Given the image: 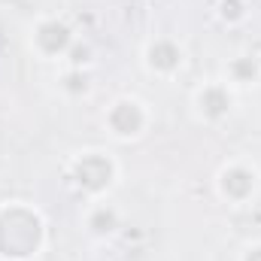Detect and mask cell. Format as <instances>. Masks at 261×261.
<instances>
[{"label":"cell","instance_id":"obj_1","mask_svg":"<svg viewBox=\"0 0 261 261\" xmlns=\"http://www.w3.org/2000/svg\"><path fill=\"white\" fill-rule=\"evenodd\" d=\"M46 240L43 216L24 203L0 206V258L31 261L40 255Z\"/></svg>","mask_w":261,"mask_h":261},{"label":"cell","instance_id":"obj_2","mask_svg":"<svg viewBox=\"0 0 261 261\" xmlns=\"http://www.w3.org/2000/svg\"><path fill=\"white\" fill-rule=\"evenodd\" d=\"M70 179L73 186L88 197H100L107 195L116 179H119V164L113 161L110 152L103 149H85L70 161Z\"/></svg>","mask_w":261,"mask_h":261},{"label":"cell","instance_id":"obj_3","mask_svg":"<svg viewBox=\"0 0 261 261\" xmlns=\"http://www.w3.org/2000/svg\"><path fill=\"white\" fill-rule=\"evenodd\" d=\"M152 125V110L146 100L134 97V94H122L116 97L107 113H103V128L110 130V137L130 143V140H140Z\"/></svg>","mask_w":261,"mask_h":261},{"label":"cell","instance_id":"obj_4","mask_svg":"<svg viewBox=\"0 0 261 261\" xmlns=\"http://www.w3.org/2000/svg\"><path fill=\"white\" fill-rule=\"evenodd\" d=\"M258 189H261V170L246 158H234V161L222 164L219 173H216V195L228 206L249 203L258 195Z\"/></svg>","mask_w":261,"mask_h":261},{"label":"cell","instance_id":"obj_5","mask_svg":"<svg viewBox=\"0 0 261 261\" xmlns=\"http://www.w3.org/2000/svg\"><path fill=\"white\" fill-rule=\"evenodd\" d=\"M76 43V34L73 28L61 21V18H37V24L31 28V49L43 58V61H58V58H67L70 46Z\"/></svg>","mask_w":261,"mask_h":261},{"label":"cell","instance_id":"obj_6","mask_svg":"<svg viewBox=\"0 0 261 261\" xmlns=\"http://www.w3.org/2000/svg\"><path fill=\"white\" fill-rule=\"evenodd\" d=\"M192 107H195L200 122L219 125L234 110V88L225 79H210V82H203L195 94H192Z\"/></svg>","mask_w":261,"mask_h":261},{"label":"cell","instance_id":"obj_7","mask_svg":"<svg viewBox=\"0 0 261 261\" xmlns=\"http://www.w3.org/2000/svg\"><path fill=\"white\" fill-rule=\"evenodd\" d=\"M143 67H146L152 76H158V79H173V76L186 67V49H182L176 40H170V37H158V40H152V43L146 46V52H143Z\"/></svg>","mask_w":261,"mask_h":261},{"label":"cell","instance_id":"obj_8","mask_svg":"<svg viewBox=\"0 0 261 261\" xmlns=\"http://www.w3.org/2000/svg\"><path fill=\"white\" fill-rule=\"evenodd\" d=\"M85 231L91 237H110L119 231V210L107 200H97L85 213Z\"/></svg>","mask_w":261,"mask_h":261},{"label":"cell","instance_id":"obj_9","mask_svg":"<svg viewBox=\"0 0 261 261\" xmlns=\"http://www.w3.org/2000/svg\"><path fill=\"white\" fill-rule=\"evenodd\" d=\"M261 79V55H237L231 58L225 67V82L234 88V85H255Z\"/></svg>","mask_w":261,"mask_h":261},{"label":"cell","instance_id":"obj_10","mask_svg":"<svg viewBox=\"0 0 261 261\" xmlns=\"http://www.w3.org/2000/svg\"><path fill=\"white\" fill-rule=\"evenodd\" d=\"M58 88L64 91L67 97H85L91 91V82H88V73L79 70V67H67L58 79Z\"/></svg>","mask_w":261,"mask_h":261},{"label":"cell","instance_id":"obj_11","mask_svg":"<svg viewBox=\"0 0 261 261\" xmlns=\"http://www.w3.org/2000/svg\"><path fill=\"white\" fill-rule=\"evenodd\" d=\"M216 15H219L225 24H240V21H246L249 9H246L243 0H219V3H216Z\"/></svg>","mask_w":261,"mask_h":261},{"label":"cell","instance_id":"obj_12","mask_svg":"<svg viewBox=\"0 0 261 261\" xmlns=\"http://www.w3.org/2000/svg\"><path fill=\"white\" fill-rule=\"evenodd\" d=\"M240 261H261V240L249 243V246L240 252Z\"/></svg>","mask_w":261,"mask_h":261},{"label":"cell","instance_id":"obj_13","mask_svg":"<svg viewBox=\"0 0 261 261\" xmlns=\"http://www.w3.org/2000/svg\"><path fill=\"white\" fill-rule=\"evenodd\" d=\"M3 6H15V3H21V0H0Z\"/></svg>","mask_w":261,"mask_h":261}]
</instances>
